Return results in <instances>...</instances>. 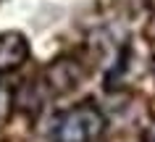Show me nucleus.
Instances as JSON below:
<instances>
[{"mask_svg":"<svg viewBox=\"0 0 155 142\" xmlns=\"http://www.w3.org/2000/svg\"><path fill=\"white\" fill-rule=\"evenodd\" d=\"M105 132V116L95 103H79L61 113L50 132L53 142H95Z\"/></svg>","mask_w":155,"mask_h":142,"instance_id":"f257e3e1","label":"nucleus"},{"mask_svg":"<svg viewBox=\"0 0 155 142\" xmlns=\"http://www.w3.org/2000/svg\"><path fill=\"white\" fill-rule=\"evenodd\" d=\"M29 40L26 34L21 32H0V74H8V71H16L26 63L29 58Z\"/></svg>","mask_w":155,"mask_h":142,"instance_id":"f03ea898","label":"nucleus"},{"mask_svg":"<svg viewBox=\"0 0 155 142\" xmlns=\"http://www.w3.org/2000/svg\"><path fill=\"white\" fill-rule=\"evenodd\" d=\"M82 79V68L71 58H58L45 68V82L53 92H68Z\"/></svg>","mask_w":155,"mask_h":142,"instance_id":"7ed1b4c3","label":"nucleus"},{"mask_svg":"<svg viewBox=\"0 0 155 142\" xmlns=\"http://www.w3.org/2000/svg\"><path fill=\"white\" fill-rule=\"evenodd\" d=\"M147 34L155 40V13H153V18H150V24H147Z\"/></svg>","mask_w":155,"mask_h":142,"instance_id":"20e7f679","label":"nucleus"},{"mask_svg":"<svg viewBox=\"0 0 155 142\" xmlns=\"http://www.w3.org/2000/svg\"><path fill=\"white\" fill-rule=\"evenodd\" d=\"M142 142H155V137H145V140H142Z\"/></svg>","mask_w":155,"mask_h":142,"instance_id":"39448f33","label":"nucleus"}]
</instances>
